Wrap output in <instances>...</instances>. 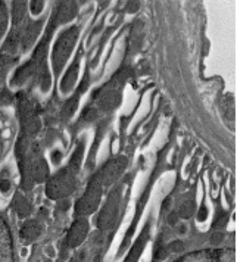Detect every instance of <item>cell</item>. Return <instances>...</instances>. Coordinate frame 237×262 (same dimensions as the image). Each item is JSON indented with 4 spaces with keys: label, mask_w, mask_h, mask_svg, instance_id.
I'll return each instance as SVG.
<instances>
[{
    "label": "cell",
    "mask_w": 237,
    "mask_h": 262,
    "mask_svg": "<svg viewBox=\"0 0 237 262\" xmlns=\"http://www.w3.org/2000/svg\"><path fill=\"white\" fill-rule=\"evenodd\" d=\"M16 161L21 172V187L23 190L30 191L36 183L48 181L50 176L46 159L41 155L38 144L33 137L19 134L15 146Z\"/></svg>",
    "instance_id": "6da1fadb"
},
{
    "label": "cell",
    "mask_w": 237,
    "mask_h": 262,
    "mask_svg": "<svg viewBox=\"0 0 237 262\" xmlns=\"http://www.w3.org/2000/svg\"><path fill=\"white\" fill-rule=\"evenodd\" d=\"M84 144H78L77 150L74 152L71 161L63 169H60L56 176L48 180L46 186V194L52 201H62L71 196L75 187H77V176L80 171V164L83 159Z\"/></svg>",
    "instance_id": "7a4b0ae2"
},
{
    "label": "cell",
    "mask_w": 237,
    "mask_h": 262,
    "mask_svg": "<svg viewBox=\"0 0 237 262\" xmlns=\"http://www.w3.org/2000/svg\"><path fill=\"white\" fill-rule=\"evenodd\" d=\"M130 77V70H121L118 71L112 80L103 85L95 95V102L99 112H112L121 105L122 99V85Z\"/></svg>",
    "instance_id": "3957f363"
},
{
    "label": "cell",
    "mask_w": 237,
    "mask_h": 262,
    "mask_svg": "<svg viewBox=\"0 0 237 262\" xmlns=\"http://www.w3.org/2000/svg\"><path fill=\"white\" fill-rule=\"evenodd\" d=\"M18 114L21 121V134L34 139L41 128V121L38 118L37 105L33 97L25 93L18 95Z\"/></svg>",
    "instance_id": "277c9868"
},
{
    "label": "cell",
    "mask_w": 237,
    "mask_h": 262,
    "mask_svg": "<svg viewBox=\"0 0 237 262\" xmlns=\"http://www.w3.org/2000/svg\"><path fill=\"white\" fill-rule=\"evenodd\" d=\"M77 38H78V27L67 28L58 37V40L53 46V52H52V67H53V71L56 75L60 74L68 58L71 56L74 46L77 43Z\"/></svg>",
    "instance_id": "5b68a950"
},
{
    "label": "cell",
    "mask_w": 237,
    "mask_h": 262,
    "mask_svg": "<svg viewBox=\"0 0 237 262\" xmlns=\"http://www.w3.org/2000/svg\"><path fill=\"white\" fill-rule=\"evenodd\" d=\"M102 191H103V187L100 181L96 176H93V179L90 180V183L85 187L84 194L75 203V214L84 216V215H90L97 211L102 201Z\"/></svg>",
    "instance_id": "8992f818"
},
{
    "label": "cell",
    "mask_w": 237,
    "mask_h": 262,
    "mask_svg": "<svg viewBox=\"0 0 237 262\" xmlns=\"http://www.w3.org/2000/svg\"><path fill=\"white\" fill-rule=\"evenodd\" d=\"M121 190L122 187L118 186L115 187L114 190L109 193L107 196L106 203L103 206V209L100 211L99 218H97V227L102 230V231H106L111 230L114 224L117 223V216L119 212V205H121Z\"/></svg>",
    "instance_id": "52a82bcc"
},
{
    "label": "cell",
    "mask_w": 237,
    "mask_h": 262,
    "mask_svg": "<svg viewBox=\"0 0 237 262\" xmlns=\"http://www.w3.org/2000/svg\"><path fill=\"white\" fill-rule=\"evenodd\" d=\"M127 164H128V159L125 156H118V158L107 161L102 167V169H99V172L95 174L97 180L100 181L102 187H107V186L114 184L119 179V176L124 172Z\"/></svg>",
    "instance_id": "ba28073f"
},
{
    "label": "cell",
    "mask_w": 237,
    "mask_h": 262,
    "mask_svg": "<svg viewBox=\"0 0 237 262\" xmlns=\"http://www.w3.org/2000/svg\"><path fill=\"white\" fill-rule=\"evenodd\" d=\"M87 234H89V221L84 216L77 218L72 223L71 228H70V233L67 236V246L71 248V249L78 248L84 240H85Z\"/></svg>",
    "instance_id": "9c48e42d"
},
{
    "label": "cell",
    "mask_w": 237,
    "mask_h": 262,
    "mask_svg": "<svg viewBox=\"0 0 237 262\" xmlns=\"http://www.w3.org/2000/svg\"><path fill=\"white\" fill-rule=\"evenodd\" d=\"M78 13V2H74V0H63L59 2L58 6H56V11L53 13V19L56 25L59 24H67L72 21Z\"/></svg>",
    "instance_id": "30bf717a"
},
{
    "label": "cell",
    "mask_w": 237,
    "mask_h": 262,
    "mask_svg": "<svg viewBox=\"0 0 237 262\" xmlns=\"http://www.w3.org/2000/svg\"><path fill=\"white\" fill-rule=\"evenodd\" d=\"M43 27V21H30L28 24L25 25L23 30V37H21V49L23 52H27L34 46V41L37 40V37L41 31Z\"/></svg>",
    "instance_id": "8fae6325"
},
{
    "label": "cell",
    "mask_w": 237,
    "mask_h": 262,
    "mask_svg": "<svg viewBox=\"0 0 237 262\" xmlns=\"http://www.w3.org/2000/svg\"><path fill=\"white\" fill-rule=\"evenodd\" d=\"M24 27H12L11 33L8 34V38L5 40L3 48H2V53L3 55H9V56L15 58V55L21 49V37H23Z\"/></svg>",
    "instance_id": "7c38bea8"
},
{
    "label": "cell",
    "mask_w": 237,
    "mask_h": 262,
    "mask_svg": "<svg viewBox=\"0 0 237 262\" xmlns=\"http://www.w3.org/2000/svg\"><path fill=\"white\" fill-rule=\"evenodd\" d=\"M80 60V56H77L75 60L72 62V65L70 67V70L67 71V74L63 75V78H62V81H60V90H62V93H70L72 92V89H74V85H75V81H77V77H78V62Z\"/></svg>",
    "instance_id": "4fadbf2b"
},
{
    "label": "cell",
    "mask_w": 237,
    "mask_h": 262,
    "mask_svg": "<svg viewBox=\"0 0 237 262\" xmlns=\"http://www.w3.org/2000/svg\"><path fill=\"white\" fill-rule=\"evenodd\" d=\"M40 234H41V224L36 220H27L19 233L21 240H24L25 243L34 242L40 237Z\"/></svg>",
    "instance_id": "5bb4252c"
},
{
    "label": "cell",
    "mask_w": 237,
    "mask_h": 262,
    "mask_svg": "<svg viewBox=\"0 0 237 262\" xmlns=\"http://www.w3.org/2000/svg\"><path fill=\"white\" fill-rule=\"evenodd\" d=\"M87 83H89V77H85L83 80V83L80 85V89H78V92L75 93V95L72 96L71 99L65 103V106L62 109V118L63 119H68L71 118L72 115H74V112H75V109L78 106V99H80V96L83 95L84 92H85V89H87Z\"/></svg>",
    "instance_id": "9a60e30c"
},
{
    "label": "cell",
    "mask_w": 237,
    "mask_h": 262,
    "mask_svg": "<svg viewBox=\"0 0 237 262\" xmlns=\"http://www.w3.org/2000/svg\"><path fill=\"white\" fill-rule=\"evenodd\" d=\"M147 234H149V227L146 226L144 227V230L142 231V234H140V237L137 238V242L134 243V246H133L130 252H128V256H127L125 262L139 261V258H140V255H142L143 249H144V246H146V242H147Z\"/></svg>",
    "instance_id": "2e32d148"
},
{
    "label": "cell",
    "mask_w": 237,
    "mask_h": 262,
    "mask_svg": "<svg viewBox=\"0 0 237 262\" xmlns=\"http://www.w3.org/2000/svg\"><path fill=\"white\" fill-rule=\"evenodd\" d=\"M27 19V2H12V27H24Z\"/></svg>",
    "instance_id": "e0dca14e"
},
{
    "label": "cell",
    "mask_w": 237,
    "mask_h": 262,
    "mask_svg": "<svg viewBox=\"0 0 237 262\" xmlns=\"http://www.w3.org/2000/svg\"><path fill=\"white\" fill-rule=\"evenodd\" d=\"M12 208L13 211L19 215V216H28V215L31 214V211H33L30 201L25 198L24 194H21V193H16L15 194V198H13L12 201Z\"/></svg>",
    "instance_id": "ac0fdd59"
},
{
    "label": "cell",
    "mask_w": 237,
    "mask_h": 262,
    "mask_svg": "<svg viewBox=\"0 0 237 262\" xmlns=\"http://www.w3.org/2000/svg\"><path fill=\"white\" fill-rule=\"evenodd\" d=\"M34 81L40 85V89H41L43 93H48L49 89H50V84H52V77H50V74H49L48 62L43 63V65L38 68L36 77H34Z\"/></svg>",
    "instance_id": "d6986e66"
},
{
    "label": "cell",
    "mask_w": 237,
    "mask_h": 262,
    "mask_svg": "<svg viewBox=\"0 0 237 262\" xmlns=\"http://www.w3.org/2000/svg\"><path fill=\"white\" fill-rule=\"evenodd\" d=\"M8 24H9V12H8V5L5 2H0V40L3 34L8 30Z\"/></svg>",
    "instance_id": "ffe728a7"
},
{
    "label": "cell",
    "mask_w": 237,
    "mask_h": 262,
    "mask_svg": "<svg viewBox=\"0 0 237 262\" xmlns=\"http://www.w3.org/2000/svg\"><path fill=\"white\" fill-rule=\"evenodd\" d=\"M195 211H196V203H195V201H186V202H183V205L180 206L177 215L180 218L187 220V218H190L191 215L195 214Z\"/></svg>",
    "instance_id": "44dd1931"
},
{
    "label": "cell",
    "mask_w": 237,
    "mask_h": 262,
    "mask_svg": "<svg viewBox=\"0 0 237 262\" xmlns=\"http://www.w3.org/2000/svg\"><path fill=\"white\" fill-rule=\"evenodd\" d=\"M12 100H13V96L8 89H2V90H0V106L9 105Z\"/></svg>",
    "instance_id": "7402d4cb"
},
{
    "label": "cell",
    "mask_w": 237,
    "mask_h": 262,
    "mask_svg": "<svg viewBox=\"0 0 237 262\" xmlns=\"http://www.w3.org/2000/svg\"><path fill=\"white\" fill-rule=\"evenodd\" d=\"M100 117V112L97 111V107H87L85 111H84V115L83 118L85 121H95Z\"/></svg>",
    "instance_id": "603a6c76"
},
{
    "label": "cell",
    "mask_w": 237,
    "mask_h": 262,
    "mask_svg": "<svg viewBox=\"0 0 237 262\" xmlns=\"http://www.w3.org/2000/svg\"><path fill=\"white\" fill-rule=\"evenodd\" d=\"M183 248H184V245H183L180 240H176V242H173V243L166 245V250H168V253H171V252H181Z\"/></svg>",
    "instance_id": "cb8c5ba5"
},
{
    "label": "cell",
    "mask_w": 237,
    "mask_h": 262,
    "mask_svg": "<svg viewBox=\"0 0 237 262\" xmlns=\"http://www.w3.org/2000/svg\"><path fill=\"white\" fill-rule=\"evenodd\" d=\"M43 8H45V2H41V0L31 2V12L34 13V15H38V13L43 11Z\"/></svg>",
    "instance_id": "d4e9b609"
},
{
    "label": "cell",
    "mask_w": 237,
    "mask_h": 262,
    "mask_svg": "<svg viewBox=\"0 0 237 262\" xmlns=\"http://www.w3.org/2000/svg\"><path fill=\"white\" fill-rule=\"evenodd\" d=\"M127 12H137L140 9V2H127V6H125Z\"/></svg>",
    "instance_id": "484cf974"
},
{
    "label": "cell",
    "mask_w": 237,
    "mask_h": 262,
    "mask_svg": "<svg viewBox=\"0 0 237 262\" xmlns=\"http://www.w3.org/2000/svg\"><path fill=\"white\" fill-rule=\"evenodd\" d=\"M225 224H227V215L223 214L218 216V220L213 223V228H223V227H225Z\"/></svg>",
    "instance_id": "4316f807"
},
{
    "label": "cell",
    "mask_w": 237,
    "mask_h": 262,
    "mask_svg": "<svg viewBox=\"0 0 237 262\" xmlns=\"http://www.w3.org/2000/svg\"><path fill=\"white\" fill-rule=\"evenodd\" d=\"M223 238H224V234L221 231H217V233H213L212 236H211V243L212 245H218V243L223 242Z\"/></svg>",
    "instance_id": "83f0119b"
},
{
    "label": "cell",
    "mask_w": 237,
    "mask_h": 262,
    "mask_svg": "<svg viewBox=\"0 0 237 262\" xmlns=\"http://www.w3.org/2000/svg\"><path fill=\"white\" fill-rule=\"evenodd\" d=\"M9 189H11V181H8V180H2V181H0V190L8 191Z\"/></svg>",
    "instance_id": "f1b7e54d"
},
{
    "label": "cell",
    "mask_w": 237,
    "mask_h": 262,
    "mask_svg": "<svg viewBox=\"0 0 237 262\" xmlns=\"http://www.w3.org/2000/svg\"><path fill=\"white\" fill-rule=\"evenodd\" d=\"M206 216H208V211H206V208H205V206H202L201 211H199V214H198V220H199V221H205V220H206Z\"/></svg>",
    "instance_id": "f546056e"
},
{
    "label": "cell",
    "mask_w": 237,
    "mask_h": 262,
    "mask_svg": "<svg viewBox=\"0 0 237 262\" xmlns=\"http://www.w3.org/2000/svg\"><path fill=\"white\" fill-rule=\"evenodd\" d=\"M168 221H169V224H171V226H176V224H177V221H178L177 212H171L169 218H168Z\"/></svg>",
    "instance_id": "4dcf8cb0"
},
{
    "label": "cell",
    "mask_w": 237,
    "mask_h": 262,
    "mask_svg": "<svg viewBox=\"0 0 237 262\" xmlns=\"http://www.w3.org/2000/svg\"><path fill=\"white\" fill-rule=\"evenodd\" d=\"M60 152H55V154H53V162H55V164H58V162H59L60 161Z\"/></svg>",
    "instance_id": "1f68e13d"
},
{
    "label": "cell",
    "mask_w": 237,
    "mask_h": 262,
    "mask_svg": "<svg viewBox=\"0 0 237 262\" xmlns=\"http://www.w3.org/2000/svg\"><path fill=\"white\" fill-rule=\"evenodd\" d=\"M72 262H85V259H84V253L83 255H78Z\"/></svg>",
    "instance_id": "d6a6232c"
},
{
    "label": "cell",
    "mask_w": 237,
    "mask_h": 262,
    "mask_svg": "<svg viewBox=\"0 0 237 262\" xmlns=\"http://www.w3.org/2000/svg\"><path fill=\"white\" fill-rule=\"evenodd\" d=\"M3 139H2V136H0V156H2V154H3V147H5V146H3Z\"/></svg>",
    "instance_id": "836d02e7"
}]
</instances>
